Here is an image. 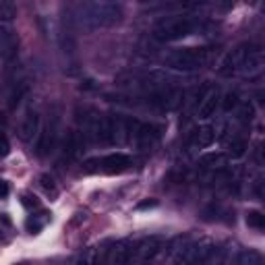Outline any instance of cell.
I'll use <instances>...</instances> for the list:
<instances>
[{
  "label": "cell",
  "mask_w": 265,
  "mask_h": 265,
  "mask_svg": "<svg viewBox=\"0 0 265 265\" xmlns=\"http://www.w3.org/2000/svg\"><path fill=\"white\" fill-rule=\"evenodd\" d=\"M122 21V9L116 3H83L77 9V23L83 29H104Z\"/></svg>",
  "instance_id": "1"
},
{
  "label": "cell",
  "mask_w": 265,
  "mask_h": 265,
  "mask_svg": "<svg viewBox=\"0 0 265 265\" xmlns=\"http://www.w3.org/2000/svg\"><path fill=\"white\" fill-rule=\"evenodd\" d=\"M203 23L195 17L187 15H168L160 19L156 25H153V37L158 41H179L189 35H195L199 31H203Z\"/></svg>",
  "instance_id": "2"
},
{
  "label": "cell",
  "mask_w": 265,
  "mask_h": 265,
  "mask_svg": "<svg viewBox=\"0 0 265 265\" xmlns=\"http://www.w3.org/2000/svg\"><path fill=\"white\" fill-rule=\"evenodd\" d=\"M213 58V48H176L170 54H166L164 64L168 69L174 71H183V73H191V71H199L203 69L207 62H211Z\"/></svg>",
  "instance_id": "3"
},
{
  "label": "cell",
  "mask_w": 265,
  "mask_h": 265,
  "mask_svg": "<svg viewBox=\"0 0 265 265\" xmlns=\"http://www.w3.org/2000/svg\"><path fill=\"white\" fill-rule=\"evenodd\" d=\"M130 164L132 160L126 153H108V156H102V158L87 160L83 166H85V172L90 174H120L128 170Z\"/></svg>",
  "instance_id": "4"
},
{
  "label": "cell",
  "mask_w": 265,
  "mask_h": 265,
  "mask_svg": "<svg viewBox=\"0 0 265 265\" xmlns=\"http://www.w3.org/2000/svg\"><path fill=\"white\" fill-rule=\"evenodd\" d=\"M209 245H211L209 240L183 242L181 249H176L172 253V265H201Z\"/></svg>",
  "instance_id": "5"
},
{
  "label": "cell",
  "mask_w": 265,
  "mask_h": 265,
  "mask_svg": "<svg viewBox=\"0 0 265 265\" xmlns=\"http://www.w3.org/2000/svg\"><path fill=\"white\" fill-rule=\"evenodd\" d=\"M253 48H255L253 43H238L236 48H232L222 58V62H219V66H217V73L222 77H234V75L242 73V66H245V62H247Z\"/></svg>",
  "instance_id": "6"
},
{
  "label": "cell",
  "mask_w": 265,
  "mask_h": 265,
  "mask_svg": "<svg viewBox=\"0 0 265 265\" xmlns=\"http://www.w3.org/2000/svg\"><path fill=\"white\" fill-rule=\"evenodd\" d=\"M162 251H164V238L162 236H149V238L141 240L137 247H132L130 265H149Z\"/></svg>",
  "instance_id": "7"
},
{
  "label": "cell",
  "mask_w": 265,
  "mask_h": 265,
  "mask_svg": "<svg viewBox=\"0 0 265 265\" xmlns=\"http://www.w3.org/2000/svg\"><path fill=\"white\" fill-rule=\"evenodd\" d=\"M19 50V35L11 21H0V60L9 62L17 56Z\"/></svg>",
  "instance_id": "8"
},
{
  "label": "cell",
  "mask_w": 265,
  "mask_h": 265,
  "mask_svg": "<svg viewBox=\"0 0 265 265\" xmlns=\"http://www.w3.org/2000/svg\"><path fill=\"white\" fill-rule=\"evenodd\" d=\"M132 257V245L128 240H116L112 247L108 249L104 265H130Z\"/></svg>",
  "instance_id": "9"
},
{
  "label": "cell",
  "mask_w": 265,
  "mask_h": 265,
  "mask_svg": "<svg viewBox=\"0 0 265 265\" xmlns=\"http://www.w3.org/2000/svg\"><path fill=\"white\" fill-rule=\"evenodd\" d=\"M219 100H222V94H219V87H209L207 94L201 98V104H199L197 116L201 120H207L215 114V110L219 106Z\"/></svg>",
  "instance_id": "10"
},
{
  "label": "cell",
  "mask_w": 265,
  "mask_h": 265,
  "mask_svg": "<svg viewBox=\"0 0 265 265\" xmlns=\"http://www.w3.org/2000/svg\"><path fill=\"white\" fill-rule=\"evenodd\" d=\"M37 135H39V114L33 112V110H29V112H25V116L21 118L19 137L23 139L25 143H29V141H33Z\"/></svg>",
  "instance_id": "11"
},
{
  "label": "cell",
  "mask_w": 265,
  "mask_h": 265,
  "mask_svg": "<svg viewBox=\"0 0 265 265\" xmlns=\"http://www.w3.org/2000/svg\"><path fill=\"white\" fill-rule=\"evenodd\" d=\"M201 265H230V247L228 245H209Z\"/></svg>",
  "instance_id": "12"
},
{
  "label": "cell",
  "mask_w": 265,
  "mask_h": 265,
  "mask_svg": "<svg viewBox=\"0 0 265 265\" xmlns=\"http://www.w3.org/2000/svg\"><path fill=\"white\" fill-rule=\"evenodd\" d=\"M54 145H56V124H50L37 135V143H35L37 156H48L54 149Z\"/></svg>",
  "instance_id": "13"
},
{
  "label": "cell",
  "mask_w": 265,
  "mask_h": 265,
  "mask_svg": "<svg viewBox=\"0 0 265 265\" xmlns=\"http://www.w3.org/2000/svg\"><path fill=\"white\" fill-rule=\"evenodd\" d=\"M199 164H201V168H205V170H222L228 164V156L226 153H219V151L205 153V156L199 160Z\"/></svg>",
  "instance_id": "14"
},
{
  "label": "cell",
  "mask_w": 265,
  "mask_h": 265,
  "mask_svg": "<svg viewBox=\"0 0 265 265\" xmlns=\"http://www.w3.org/2000/svg\"><path fill=\"white\" fill-rule=\"evenodd\" d=\"M215 141V128L213 126H201L199 130H195L193 135V145L199 149H205Z\"/></svg>",
  "instance_id": "15"
},
{
  "label": "cell",
  "mask_w": 265,
  "mask_h": 265,
  "mask_svg": "<svg viewBox=\"0 0 265 265\" xmlns=\"http://www.w3.org/2000/svg\"><path fill=\"white\" fill-rule=\"evenodd\" d=\"M234 265H263V257L259 251H253V249H245L240 251L234 259Z\"/></svg>",
  "instance_id": "16"
},
{
  "label": "cell",
  "mask_w": 265,
  "mask_h": 265,
  "mask_svg": "<svg viewBox=\"0 0 265 265\" xmlns=\"http://www.w3.org/2000/svg\"><path fill=\"white\" fill-rule=\"evenodd\" d=\"M247 149H249V143L245 139H242V137H234L228 143V153H226V156L232 158V160H240L247 153Z\"/></svg>",
  "instance_id": "17"
},
{
  "label": "cell",
  "mask_w": 265,
  "mask_h": 265,
  "mask_svg": "<svg viewBox=\"0 0 265 265\" xmlns=\"http://www.w3.org/2000/svg\"><path fill=\"white\" fill-rule=\"evenodd\" d=\"M48 222H50V213H48V211H41V213H37V215L27 217V230H29L31 234H37Z\"/></svg>",
  "instance_id": "18"
},
{
  "label": "cell",
  "mask_w": 265,
  "mask_h": 265,
  "mask_svg": "<svg viewBox=\"0 0 265 265\" xmlns=\"http://www.w3.org/2000/svg\"><path fill=\"white\" fill-rule=\"evenodd\" d=\"M98 263H100V251L96 247L83 249V253L75 261V265H98Z\"/></svg>",
  "instance_id": "19"
},
{
  "label": "cell",
  "mask_w": 265,
  "mask_h": 265,
  "mask_svg": "<svg viewBox=\"0 0 265 265\" xmlns=\"http://www.w3.org/2000/svg\"><path fill=\"white\" fill-rule=\"evenodd\" d=\"M39 187L43 189V193H46L50 199H56V197H58V187H56V183H54L52 176H48V174L39 176Z\"/></svg>",
  "instance_id": "20"
},
{
  "label": "cell",
  "mask_w": 265,
  "mask_h": 265,
  "mask_svg": "<svg viewBox=\"0 0 265 265\" xmlns=\"http://www.w3.org/2000/svg\"><path fill=\"white\" fill-rule=\"evenodd\" d=\"M247 226L255 228V230H263L265 228V215L257 209H251L247 211Z\"/></svg>",
  "instance_id": "21"
},
{
  "label": "cell",
  "mask_w": 265,
  "mask_h": 265,
  "mask_svg": "<svg viewBox=\"0 0 265 265\" xmlns=\"http://www.w3.org/2000/svg\"><path fill=\"white\" fill-rule=\"evenodd\" d=\"M219 102H222V108H224V112H232V110L234 108H238V94L236 92H228L222 100H219Z\"/></svg>",
  "instance_id": "22"
},
{
  "label": "cell",
  "mask_w": 265,
  "mask_h": 265,
  "mask_svg": "<svg viewBox=\"0 0 265 265\" xmlns=\"http://www.w3.org/2000/svg\"><path fill=\"white\" fill-rule=\"evenodd\" d=\"M17 9L13 3H9V0H0V21H11L15 17Z\"/></svg>",
  "instance_id": "23"
},
{
  "label": "cell",
  "mask_w": 265,
  "mask_h": 265,
  "mask_svg": "<svg viewBox=\"0 0 265 265\" xmlns=\"http://www.w3.org/2000/svg\"><path fill=\"white\" fill-rule=\"evenodd\" d=\"M253 116H255V108H253V104H242L240 106V110H238V120L240 122H251L253 120Z\"/></svg>",
  "instance_id": "24"
},
{
  "label": "cell",
  "mask_w": 265,
  "mask_h": 265,
  "mask_svg": "<svg viewBox=\"0 0 265 265\" xmlns=\"http://www.w3.org/2000/svg\"><path fill=\"white\" fill-rule=\"evenodd\" d=\"M21 203H23L27 209H35V207H39V199L35 197V195H31V193H23V197H21Z\"/></svg>",
  "instance_id": "25"
},
{
  "label": "cell",
  "mask_w": 265,
  "mask_h": 265,
  "mask_svg": "<svg viewBox=\"0 0 265 265\" xmlns=\"http://www.w3.org/2000/svg\"><path fill=\"white\" fill-rule=\"evenodd\" d=\"M9 151H11V143H9L7 135H3V132H0V158H7Z\"/></svg>",
  "instance_id": "26"
},
{
  "label": "cell",
  "mask_w": 265,
  "mask_h": 265,
  "mask_svg": "<svg viewBox=\"0 0 265 265\" xmlns=\"http://www.w3.org/2000/svg\"><path fill=\"white\" fill-rule=\"evenodd\" d=\"M149 207H158L156 199H147V201H141V203L137 205V209H149Z\"/></svg>",
  "instance_id": "27"
},
{
  "label": "cell",
  "mask_w": 265,
  "mask_h": 265,
  "mask_svg": "<svg viewBox=\"0 0 265 265\" xmlns=\"http://www.w3.org/2000/svg\"><path fill=\"white\" fill-rule=\"evenodd\" d=\"M7 195H9V183L0 181V197H7Z\"/></svg>",
  "instance_id": "28"
}]
</instances>
